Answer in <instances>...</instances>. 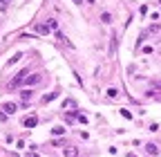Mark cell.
<instances>
[{
	"instance_id": "15",
	"label": "cell",
	"mask_w": 161,
	"mask_h": 157,
	"mask_svg": "<svg viewBox=\"0 0 161 157\" xmlns=\"http://www.w3.org/2000/svg\"><path fill=\"white\" fill-rule=\"evenodd\" d=\"M20 56H22V54H14V56H11V59H9V65H14L16 61H20Z\"/></svg>"
},
{
	"instance_id": "23",
	"label": "cell",
	"mask_w": 161,
	"mask_h": 157,
	"mask_svg": "<svg viewBox=\"0 0 161 157\" xmlns=\"http://www.w3.org/2000/svg\"><path fill=\"white\" fill-rule=\"evenodd\" d=\"M159 90H161V83H159Z\"/></svg>"
},
{
	"instance_id": "17",
	"label": "cell",
	"mask_w": 161,
	"mask_h": 157,
	"mask_svg": "<svg viewBox=\"0 0 161 157\" xmlns=\"http://www.w3.org/2000/svg\"><path fill=\"white\" fill-rule=\"evenodd\" d=\"M0 11H7V0H0Z\"/></svg>"
},
{
	"instance_id": "3",
	"label": "cell",
	"mask_w": 161,
	"mask_h": 157,
	"mask_svg": "<svg viewBox=\"0 0 161 157\" xmlns=\"http://www.w3.org/2000/svg\"><path fill=\"white\" fill-rule=\"evenodd\" d=\"M36 124H38V117H36V114H31V117H25V119H22V126H25V128H34Z\"/></svg>"
},
{
	"instance_id": "22",
	"label": "cell",
	"mask_w": 161,
	"mask_h": 157,
	"mask_svg": "<svg viewBox=\"0 0 161 157\" xmlns=\"http://www.w3.org/2000/svg\"><path fill=\"white\" fill-rule=\"evenodd\" d=\"M74 2H76V5H80V0H74Z\"/></svg>"
},
{
	"instance_id": "1",
	"label": "cell",
	"mask_w": 161,
	"mask_h": 157,
	"mask_svg": "<svg viewBox=\"0 0 161 157\" xmlns=\"http://www.w3.org/2000/svg\"><path fill=\"white\" fill-rule=\"evenodd\" d=\"M27 77H29V70H20V72L14 77V81L9 83V90H18L20 85L25 83V79H27Z\"/></svg>"
},
{
	"instance_id": "11",
	"label": "cell",
	"mask_w": 161,
	"mask_h": 157,
	"mask_svg": "<svg viewBox=\"0 0 161 157\" xmlns=\"http://www.w3.org/2000/svg\"><path fill=\"white\" fill-rule=\"evenodd\" d=\"M101 22H105V25H110V22H112V16L107 14V11H103V14H101Z\"/></svg>"
},
{
	"instance_id": "18",
	"label": "cell",
	"mask_w": 161,
	"mask_h": 157,
	"mask_svg": "<svg viewBox=\"0 0 161 157\" xmlns=\"http://www.w3.org/2000/svg\"><path fill=\"white\" fill-rule=\"evenodd\" d=\"M47 25L51 27V29H58V22H56V20H49V22H47Z\"/></svg>"
},
{
	"instance_id": "12",
	"label": "cell",
	"mask_w": 161,
	"mask_h": 157,
	"mask_svg": "<svg viewBox=\"0 0 161 157\" xmlns=\"http://www.w3.org/2000/svg\"><path fill=\"white\" fill-rule=\"evenodd\" d=\"M56 97H58V92H51V94H45V97H43V101H45V103H49V101H54Z\"/></svg>"
},
{
	"instance_id": "13",
	"label": "cell",
	"mask_w": 161,
	"mask_h": 157,
	"mask_svg": "<svg viewBox=\"0 0 161 157\" xmlns=\"http://www.w3.org/2000/svg\"><path fill=\"white\" fill-rule=\"evenodd\" d=\"M107 97H110V99H117V97H119V90H117V88H107Z\"/></svg>"
},
{
	"instance_id": "10",
	"label": "cell",
	"mask_w": 161,
	"mask_h": 157,
	"mask_svg": "<svg viewBox=\"0 0 161 157\" xmlns=\"http://www.w3.org/2000/svg\"><path fill=\"white\" fill-rule=\"evenodd\" d=\"M51 135H54V137H58V135H65V128H63V126H56V128H51Z\"/></svg>"
},
{
	"instance_id": "8",
	"label": "cell",
	"mask_w": 161,
	"mask_h": 157,
	"mask_svg": "<svg viewBox=\"0 0 161 157\" xmlns=\"http://www.w3.org/2000/svg\"><path fill=\"white\" fill-rule=\"evenodd\" d=\"M36 32H38V34H49L51 27H49V25H36Z\"/></svg>"
},
{
	"instance_id": "19",
	"label": "cell",
	"mask_w": 161,
	"mask_h": 157,
	"mask_svg": "<svg viewBox=\"0 0 161 157\" xmlns=\"http://www.w3.org/2000/svg\"><path fill=\"white\" fill-rule=\"evenodd\" d=\"M5 119H7V112H5V110L0 108V121H5Z\"/></svg>"
},
{
	"instance_id": "20",
	"label": "cell",
	"mask_w": 161,
	"mask_h": 157,
	"mask_svg": "<svg viewBox=\"0 0 161 157\" xmlns=\"http://www.w3.org/2000/svg\"><path fill=\"white\" fill-rule=\"evenodd\" d=\"M25 157H38V155H36V153H27Z\"/></svg>"
},
{
	"instance_id": "16",
	"label": "cell",
	"mask_w": 161,
	"mask_h": 157,
	"mask_svg": "<svg viewBox=\"0 0 161 157\" xmlns=\"http://www.w3.org/2000/svg\"><path fill=\"white\" fill-rule=\"evenodd\" d=\"M121 112V117H125V119H132V114H130V110H119Z\"/></svg>"
},
{
	"instance_id": "21",
	"label": "cell",
	"mask_w": 161,
	"mask_h": 157,
	"mask_svg": "<svg viewBox=\"0 0 161 157\" xmlns=\"http://www.w3.org/2000/svg\"><path fill=\"white\" fill-rule=\"evenodd\" d=\"M125 157H136V155H134V153H128V155H125Z\"/></svg>"
},
{
	"instance_id": "6",
	"label": "cell",
	"mask_w": 161,
	"mask_h": 157,
	"mask_svg": "<svg viewBox=\"0 0 161 157\" xmlns=\"http://www.w3.org/2000/svg\"><path fill=\"white\" fill-rule=\"evenodd\" d=\"M0 108H2L7 114H14V112H16V103H14V101H9V103H2Z\"/></svg>"
},
{
	"instance_id": "7",
	"label": "cell",
	"mask_w": 161,
	"mask_h": 157,
	"mask_svg": "<svg viewBox=\"0 0 161 157\" xmlns=\"http://www.w3.org/2000/svg\"><path fill=\"white\" fill-rule=\"evenodd\" d=\"M65 108L76 110V101H74V99H65V101H63V110H65Z\"/></svg>"
},
{
	"instance_id": "4",
	"label": "cell",
	"mask_w": 161,
	"mask_h": 157,
	"mask_svg": "<svg viewBox=\"0 0 161 157\" xmlns=\"http://www.w3.org/2000/svg\"><path fill=\"white\" fill-rule=\"evenodd\" d=\"M146 153L152 155V157H157L159 155V146H157V144H146Z\"/></svg>"
},
{
	"instance_id": "14",
	"label": "cell",
	"mask_w": 161,
	"mask_h": 157,
	"mask_svg": "<svg viewBox=\"0 0 161 157\" xmlns=\"http://www.w3.org/2000/svg\"><path fill=\"white\" fill-rule=\"evenodd\" d=\"M76 119L80 121V124H87V117H85V114H80V112H76Z\"/></svg>"
},
{
	"instance_id": "9",
	"label": "cell",
	"mask_w": 161,
	"mask_h": 157,
	"mask_svg": "<svg viewBox=\"0 0 161 157\" xmlns=\"http://www.w3.org/2000/svg\"><path fill=\"white\" fill-rule=\"evenodd\" d=\"M31 94H34L31 90H22V92H20V97H22V101H25V103H27V101H31Z\"/></svg>"
},
{
	"instance_id": "2",
	"label": "cell",
	"mask_w": 161,
	"mask_h": 157,
	"mask_svg": "<svg viewBox=\"0 0 161 157\" xmlns=\"http://www.w3.org/2000/svg\"><path fill=\"white\" fill-rule=\"evenodd\" d=\"M43 81V74H29V77L25 79V85H36Z\"/></svg>"
},
{
	"instance_id": "5",
	"label": "cell",
	"mask_w": 161,
	"mask_h": 157,
	"mask_svg": "<svg viewBox=\"0 0 161 157\" xmlns=\"http://www.w3.org/2000/svg\"><path fill=\"white\" fill-rule=\"evenodd\" d=\"M63 155L65 157H78V148L76 146H67L65 150H63Z\"/></svg>"
}]
</instances>
